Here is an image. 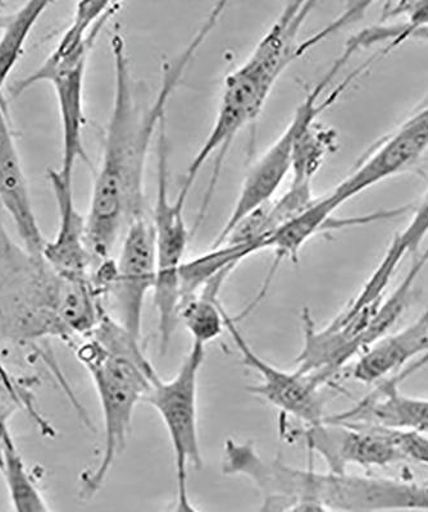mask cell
Returning <instances> with one entry per match:
<instances>
[{
  "instance_id": "obj_1",
  "label": "cell",
  "mask_w": 428,
  "mask_h": 512,
  "mask_svg": "<svg viewBox=\"0 0 428 512\" xmlns=\"http://www.w3.org/2000/svg\"><path fill=\"white\" fill-rule=\"evenodd\" d=\"M227 4H214L188 45L163 67L162 84L153 103L136 96L126 41L120 32L111 38L115 93L104 137L102 160L86 216V241L94 267L111 259V251L134 219L145 216L144 175L150 146L166 122L168 103L189 64L216 29Z\"/></svg>"
},
{
  "instance_id": "obj_2",
  "label": "cell",
  "mask_w": 428,
  "mask_h": 512,
  "mask_svg": "<svg viewBox=\"0 0 428 512\" xmlns=\"http://www.w3.org/2000/svg\"><path fill=\"white\" fill-rule=\"evenodd\" d=\"M316 6V2L286 4L247 61L226 77L212 130L202 148L191 160L176 196V203L181 207L185 208L200 169L214 153H218L217 168L213 173V180L216 182L222 160L232 141L245 126L257 120L282 73L309 50L343 27L341 22L336 20L302 43H297L304 22Z\"/></svg>"
},
{
  "instance_id": "obj_3",
  "label": "cell",
  "mask_w": 428,
  "mask_h": 512,
  "mask_svg": "<svg viewBox=\"0 0 428 512\" xmlns=\"http://www.w3.org/2000/svg\"><path fill=\"white\" fill-rule=\"evenodd\" d=\"M75 352L93 379L103 418L102 457L93 470L80 478L79 495L90 500L103 487L117 457L125 451L136 406L159 376L153 364L141 365L126 356L112 354L90 336L81 338Z\"/></svg>"
},
{
  "instance_id": "obj_4",
  "label": "cell",
  "mask_w": 428,
  "mask_h": 512,
  "mask_svg": "<svg viewBox=\"0 0 428 512\" xmlns=\"http://www.w3.org/2000/svg\"><path fill=\"white\" fill-rule=\"evenodd\" d=\"M344 52L332 64L330 70L322 77V80L311 91H308L307 96H305L303 102L300 103L297 111H295L289 126L285 128L279 139L262 155L256 166L249 172V175L244 180L243 187H241L239 198L236 200L229 221L223 226L220 235L213 242L212 248L221 245L227 235L234 230L236 224L243 221L248 214L273 199L276 191L279 190L282 182H284L286 175L291 171L295 146H297L300 136L309 127L313 126L314 123L318 122V117L321 116V113L329 109L338 100L346 86L361 72V68H359L343 84L338 86V89L332 91L325 100H321L323 91L334 80V77L338 75V72L345 66L346 62L353 57V54L349 53L348 50H344Z\"/></svg>"
},
{
  "instance_id": "obj_5",
  "label": "cell",
  "mask_w": 428,
  "mask_h": 512,
  "mask_svg": "<svg viewBox=\"0 0 428 512\" xmlns=\"http://www.w3.org/2000/svg\"><path fill=\"white\" fill-rule=\"evenodd\" d=\"M166 123L157 140V195L153 210L156 236L157 273L153 297L158 313L159 354L166 355L181 308L180 269L189 242L184 207L170 198Z\"/></svg>"
},
{
  "instance_id": "obj_6",
  "label": "cell",
  "mask_w": 428,
  "mask_h": 512,
  "mask_svg": "<svg viewBox=\"0 0 428 512\" xmlns=\"http://www.w3.org/2000/svg\"><path fill=\"white\" fill-rule=\"evenodd\" d=\"M206 359V346L193 342L176 376L170 381L157 377L145 402L156 409L170 437L177 479L188 478L189 465L203 466L198 434V379Z\"/></svg>"
},
{
  "instance_id": "obj_7",
  "label": "cell",
  "mask_w": 428,
  "mask_h": 512,
  "mask_svg": "<svg viewBox=\"0 0 428 512\" xmlns=\"http://www.w3.org/2000/svg\"><path fill=\"white\" fill-rule=\"evenodd\" d=\"M294 436L302 438L309 451L320 455L331 473L344 474L350 465L371 469L407 461L391 438L390 429L380 425L341 423L326 418L300 429Z\"/></svg>"
},
{
  "instance_id": "obj_8",
  "label": "cell",
  "mask_w": 428,
  "mask_h": 512,
  "mask_svg": "<svg viewBox=\"0 0 428 512\" xmlns=\"http://www.w3.org/2000/svg\"><path fill=\"white\" fill-rule=\"evenodd\" d=\"M223 320H225L226 331L230 333L232 341L238 347L241 363L249 369L256 370L261 378V383L247 388L250 393L275 406L281 413L293 416L307 424V427L326 419L323 414L326 400L320 384L313 381L311 377L273 367L248 344L239 331L235 317L227 313L226 309H223Z\"/></svg>"
},
{
  "instance_id": "obj_9",
  "label": "cell",
  "mask_w": 428,
  "mask_h": 512,
  "mask_svg": "<svg viewBox=\"0 0 428 512\" xmlns=\"http://www.w3.org/2000/svg\"><path fill=\"white\" fill-rule=\"evenodd\" d=\"M320 504L339 512H428V483L322 473Z\"/></svg>"
},
{
  "instance_id": "obj_10",
  "label": "cell",
  "mask_w": 428,
  "mask_h": 512,
  "mask_svg": "<svg viewBox=\"0 0 428 512\" xmlns=\"http://www.w3.org/2000/svg\"><path fill=\"white\" fill-rule=\"evenodd\" d=\"M156 236L147 216L134 219L125 231L117 278L111 294L115 299L118 322L140 340L145 297L156 283Z\"/></svg>"
},
{
  "instance_id": "obj_11",
  "label": "cell",
  "mask_w": 428,
  "mask_h": 512,
  "mask_svg": "<svg viewBox=\"0 0 428 512\" xmlns=\"http://www.w3.org/2000/svg\"><path fill=\"white\" fill-rule=\"evenodd\" d=\"M122 7L117 2L77 3L70 26L63 32L57 47L42 66L13 86V96L25 93L40 82H52L61 73L88 64L100 32Z\"/></svg>"
},
{
  "instance_id": "obj_12",
  "label": "cell",
  "mask_w": 428,
  "mask_h": 512,
  "mask_svg": "<svg viewBox=\"0 0 428 512\" xmlns=\"http://www.w3.org/2000/svg\"><path fill=\"white\" fill-rule=\"evenodd\" d=\"M49 182L57 201L59 223L56 236L45 242L42 260L58 277L90 280L93 256L86 241V218L77 210L74 187L66 184L58 171H49Z\"/></svg>"
},
{
  "instance_id": "obj_13",
  "label": "cell",
  "mask_w": 428,
  "mask_h": 512,
  "mask_svg": "<svg viewBox=\"0 0 428 512\" xmlns=\"http://www.w3.org/2000/svg\"><path fill=\"white\" fill-rule=\"evenodd\" d=\"M341 423L380 425L428 436V400L403 395L395 384L382 381L354 408L329 416Z\"/></svg>"
},
{
  "instance_id": "obj_14",
  "label": "cell",
  "mask_w": 428,
  "mask_h": 512,
  "mask_svg": "<svg viewBox=\"0 0 428 512\" xmlns=\"http://www.w3.org/2000/svg\"><path fill=\"white\" fill-rule=\"evenodd\" d=\"M428 352V309L411 326L386 335L364 352L352 370L364 384L379 383L402 372L409 361Z\"/></svg>"
},
{
  "instance_id": "obj_15",
  "label": "cell",
  "mask_w": 428,
  "mask_h": 512,
  "mask_svg": "<svg viewBox=\"0 0 428 512\" xmlns=\"http://www.w3.org/2000/svg\"><path fill=\"white\" fill-rule=\"evenodd\" d=\"M86 67L88 64L61 73L50 82L56 91L62 131V166L58 173L70 185L74 182L76 163L80 159L88 160L83 139Z\"/></svg>"
},
{
  "instance_id": "obj_16",
  "label": "cell",
  "mask_w": 428,
  "mask_h": 512,
  "mask_svg": "<svg viewBox=\"0 0 428 512\" xmlns=\"http://www.w3.org/2000/svg\"><path fill=\"white\" fill-rule=\"evenodd\" d=\"M0 203L15 224L27 253L34 259L42 260L47 240L40 230L17 150L0 158Z\"/></svg>"
},
{
  "instance_id": "obj_17",
  "label": "cell",
  "mask_w": 428,
  "mask_h": 512,
  "mask_svg": "<svg viewBox=\"0 0 428 512\" xmlns=\"http://www.w3.org/2000/svg\"><path fill=\"white\" fill-rule=\"evenodd\" d=\"M259 251H263L259 245H221L184 262L180 269L181 305L197 295L213 278L234 272L243 260Z\"/></svg>"
},
{
  "instance_id": "obj_18",
  "label": "cell",
  "mask_w": 428,
  "mask_h": 512,
  "mask_svg": "<svg viewBox=\"0 0 428 512\" xmlns=\"http://www.w3.org/2000/svg\"><path fill=\"white\" fill-rule=\"evenodd\" d=\"M232 272H225L213 278L191 299L184 301L180 308L179 318L193 336V341L206 346L216 340L225 331L223 309L220 296L221 288Z\"/></svg>"
},
{
  "instance_id": "obj_19",
  "label": "cell",
  "mask_w": 428,
  "mask_h": 512,
  "mask_svg": "<svg viewBox=\"0 0 428 512\" xmlns=\"http://www.w3.org/2000/svg\"><path fill=\"white\" fill-rule=\"evenodd\" d=\"M0 472L6 482L13 512H50L42 491L22 459L12 433H9L6 438Z\"/></svg>"
},
{
  "instance_id": "obj_20",
  "label": "cell",
  "mask_w": 428,
  "mask_h": 512,
  "mask_svg": "<svg viewBox=\"0 0 428 512\" xmlns=\"http://www.w3.org/2000/svg\"><path fill=\"white\" fill-rule=\"evenodd\" d=\"M49 6V2H40V0L27 2L4 24L0 34V98L9 75L15 70L24 54L27 39L30 38L39 18L44 15Z\"/></svg>"
},
{
  "instance_id": "obj_21",
  "label": "cell",
  "mask_w": 428,
  "mask_h": 512,
  "mask_svg": "<svg viewBox=\"0 0 428 512\" xmlns=\"http://www.w3.org/2000/svg\"><path fill=\"white\" fill-rule=\"evenodd\" d=\"M336 137L335 131L321 127L318 122L300 136L291 164L294 181L313 182L327 154L335 149Z\"/></svg>"
},
{
  "instance_id": "obj_22",
  "label": "cell",
  "mask_w": 428,
  "mask_h": 512,
  "mask_svg": "<svg viewBox=\"0 0 428 512\" xmlns=\"http://www.w3.org/2000/svg\"><path fill=\"white\" fill-rule=\"evenodd\" d=\"M389 140L409 163L416 162L428 149V107L403 123Z\"/></svg>"
},
{
  "instance_id": "obj_23",
  "label": "cell",
  "mask_w": 428,
  "mask_h": 512,
  "mask_svg": "<svg viewBox=\"0 0 428 512\" xmlns=\"http://www.w3.org/2000/svg\"><path fill=\"white\" fill-rule=\"evenodd\" d=\"M368 43L371 45L389 43L385 52L398 47L407 40L428 41V25L407 29L403 24L372 26L367 30Z\"/></svg>"
},
{
  "instance_id": "obj_24",
  "label": "cell",
  "mask_w": 428,
  "mask_h": 512,
  "mask_svg": "<svg viewBox=\"0 0 428 512\" xmlns=\"http://www.w3.org/2000/svg\"><path fill=\"white\" fill-rule=\"evenodd\" d=\"M384 20L389 17L404 15L407 21L404 27L416 29L428 25V2H403L386 4Z\"/></svg>"
},
{
  "instance_id": "obj_25",
  "label": "cell",
  "mask_w": 428,
  "mask_h": 512,
  "mask_svg": "<svg viewBox=\"0 0 428 512\" xmlns=\"http://www.w3.org/2000/svg\"><path fill=\"white\" fill-rule=\"evenodd\" d=\"M26 404L24 392L17 390L15 383L9 381L7 374L0 376V427L9 425L13 414Z\"/></svg>"
},
{
  "instance_id": "obj_26",
  "label": "cell",
  "mask_w": 428,
  "mask_h": 512,
  "mask_svg": "<svg viewBox=\"0 0 428 512\" xmlns=\"http://www.w3.org/2000/svg\"><path fill=\"white\" fill-rule=\"evenodd\" d=\"M15 150H17L15 139H13L11 126H9L7 114L4 111L3 100L0 98V158L6 157Z\"/></svg>"
},
{
  "instance_id": "obj_27",
  "label": "cell",
  "mask_w": 428,
  "mask_h": 512,
  "mask_svg": "<svg viewBox=\"0 0 428 512\" xmlns=\"http://www.w3.org/2000/svg\"><path fill=\"white\" fill-rule=\"evenodd\" d=\"M175 512H199L197 507L191 504L188 492V478L177 479V502Z\"/></svg>"
},
{
  "instance_id": "obj_28",
  "label": "cell",
  "mask_w": 428,
  "mask_h": 512,
  "mask_svg": "<svg viewBox=\"0 0 428 512\" xmlns=\"http://www.w3.org/2000/svg\"><path fill=\"white\" fill-rule=\"evenodd\" d=\"M428 365V352L425 355H422L420 359H416L413 361L409 367L404 368L402 372H399L396 374V376L387 378V381L390 383L395 384V386H400L405 379H408L409 377L413 376V374H416L417 372H420L421 369L427 367Z\"/></svg>"
},
{
  "instance_id": "obj_29",
  "label": "cell",
  "mask_w": 428,
  "mask_h": 512,
  "mask_svg": "<svg viewBox=\"0 0 428 512\" xmlns=\"http://www.w3.org/2000/svg\"><path fill=\"white\" fill-rule=\"evenodd\" d=\"M290 512H331V510L318 504H300Z\"/></svg>"
},
{
  "instance_id": "obj_30",
  "label": "cell",
  "mask_w": 428,
  "mask_h": 512,
  "mask_svg": "<svg viewBox=\"0 0 428 512\" xmlns=\"http://www.w3.org/2000/svg\"><path fill=\"white\" fill-rule=\"evenodd\" d=\"M9 433H11L9 425H4V427H0V468H2L3 465L4 445H6V438Z\"/></svg>"
},
{
  "instance_id": "obj_31",
  "label": "cell",
  "mask_w": 428,
  "mask_h": 512,
  "mask_svg": "<svg viewBox=\"0 0 428 512\" xmlns=\"http://www.w3.org/2000/svg\"><path fill=\"white\" fill-rule=\"evenodd\" d=\"M2 6H3V3H2V2H0V8H2Z\"/></svg>"
}]
</instances>
